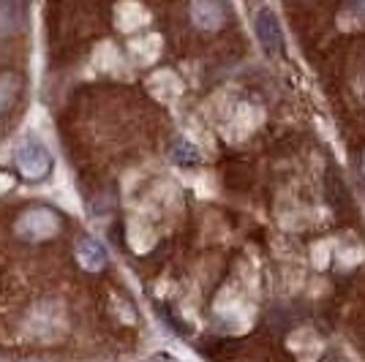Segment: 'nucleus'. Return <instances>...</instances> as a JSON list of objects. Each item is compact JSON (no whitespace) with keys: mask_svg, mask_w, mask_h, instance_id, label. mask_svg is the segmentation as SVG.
I'll use <instances>...</instances> for the list:
<instances>
[{"mask_svg":"<svg viewBox=\"0 0 365 362\" xmlns=\"http://www.w3.org/2000/svg\"><path fill=\"white\" fill-rule=\"evenodd\" d=\"M254 28H257L259 44H262V49H264L270 58L284 52V33H281V25H278V16H275L270 9H262V11H259Z\"/></svg>","mask_w":365,"mask_h":362,"instance_id":"obj_3","label":"nucleus"},{"mask_svg":"<svg viewBox=\"0 0 365 362\" xmlns=\"http://www.w3.org/2000/svg\"><path fill=\"white\" fill-rule=\"evenodd\" d=\"M14 161H16L19 175L31 182L46 180V177L52 175V166H55L52 164V155H49L44 145H38L36 139H28V142H22V145L16 148Z\"/></svg>","mask_w":365,"mask_h":362,"instance_id":"obj_1","label":"nucleus"},{"mask_svg":"<svg viewBox=\"0 0 365 362\" xmlns=\"http://www.w3.org/2000/svg\"><path fill=\"white\" fill-rule=\"evenodd\" d=\"M191 19L197 22L202 31H215L224 25L227 11L221 6V0H194L191 3Z\"/></svg>","mask_w":365,"mask_h":362,"instance_id":"obj_4","label":"nucleus"},{"mask_svg":"<svg viewBox=\"0 0 365 362\" xmlns=\"http://www.w3.org/2000/svg\"><path fill=\"white\" fill-rule=\"evenodd\" d=\"M61 227V218L46 207H33V210H25L16 221V234L22 240H44L49 234H55Z\"/></svg>","mask_w":365,"mask_h":362,"instance_id":"obj_2","label":"nucleus"},{"mask_svg":"<svg viewBox=\"0 0 365 362\" xmlns=\"http://www.w3.org/2000/svg\"><path fill=\"white\" fill-rule=\"evenodd\" d=\"M172 155H175V161H178V164H182V166L197 164V161H199L197 150H194L188 142H175V150H172Z\"/></svg>","mask_w":365,"mask_h":362,"instance_id":"obj_8","label":"nucleus"},{"mask_svg":"<svg viewBox=\"0 0 365 362\" xmlns=\"http://www.w3.org/2000/svg\"><path fill=\"white\" fill-rule=\"evenodd\" d=\"M76 259H79V264L88 272H98L107 267L109 257H107V248L96 240V237H82L79 248H76Z\"/></svg>","mask_w":365,"mask_h":362,"instance_id":"obj_6","label":"nucleus"},{"mask_svg":"<svg viewBox=\"0 0 365 362\" xmlns=\"http://www.w3.org/2000/svg\"><path fill=\"white\" fill-rule=\"evenodd\" d=\"M28 22L25 0H0V36H14Z\"/></svg>","mask_w":365,"mask_h":362,"instance_id":"obj_5","label":"nucleus"},{"mask_svg":"<svg viewBox=\"0 0 365 362\" xmlns=\"http://www.w3.org/2000/svg\"><path fill=\"white\" fill-rule=\"evenodd\" d=\"M22 93V79L16 74H0V115H6L16 104Z\"/></svg>","mask_w":365,"mask_h":362,"instance_id":"obj_7","label":"nucleus"}]
</instances>
